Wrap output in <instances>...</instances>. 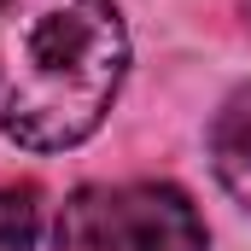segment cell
Listing matches in <instances>:
<instances>
[{
    "mask_svg": "<svg viewBox=\"0 0 251 251\" xmlns=\"http://www.w3.org/2000/svg\"><path fill=\"white\" fill-rule=\"evenodd\" d=\"M128 70L111 0H0V128L29 152H64L105 123Z\"/></svg>",
    "mask_w": 251,
    "mask_h": 251,
    "instance_id": "1",
    "label": "cell"
},
{
    "mask_svg": "<svg viewBox=\"0 0 251 251\" xmlns=\"http://www.w3.org/2000/svg\"><path fill=\"white\" fill-rule=\"evenodd\" d=\"M53 251H204V222L170 181L76 187L64 199Z\"/></svg>",
    "mask_w": 251,
    "mask_h": 251,
    "instance_id": "2",
    "label": "cell"
},
{
    "mask_svg": "<svg viewBox=\"0 0 251 251\" xmlns=\"http://www.w3.org/2000/svg\"><path fill=\"white\" fill-rule=\"evenodd\" d=\"M210 164H216V181L251 210V88H240L222 105L210 128Z\"/></svg>",
    "mask_w": 251,
    "mask_h": 251,
    "instance_id": "3",
    "label": "cell"
},
{
    "mask_svg": "<svg viewBox=\"0 0 251 251\" xmlns=\"http://www.w3.org/2000/svg\"><path fill=\"white\" fill-rule=\"evenodd\" d=\"M0 251H35V193L0 187Z\"/></svg>",
    "mask_w": 251,
    "mask_h": 251,
    "instance_id": "4",
    "label": "cell"
},
{
    "mask_svg": "<svg viewBox=\"0 0 251 251\" xmlns=\"http://www.w3.org/2000/svg\"><path fill=\"white\" fill-rule=\"evenodd\" d=\"M246 24H251V0H246Z\"/></svg>",
    "mask_w": 251,
    "mask_h": 251,
    "instance_id": "5",
    "label": "cell"
}]
</instances>
